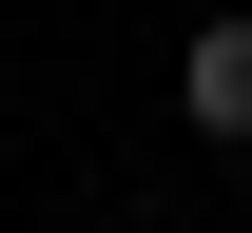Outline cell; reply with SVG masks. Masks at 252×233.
Instances as JSON below:
<instances>
[{"instance_id":"6da1fadb","label":"cell","mask_w":252,"mask_h":233,"mask_svg":"<svg viewBox=\"0 0 252 233\" xmlns=\"http://www.w3.org/2000/svg\"><path fill=\"white\" fill-rule=\"evenodd\" d=\"M175 117L252 156V20H194V39H175Z\"/></svg>"}]
</instances>
